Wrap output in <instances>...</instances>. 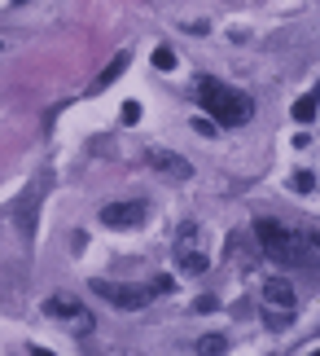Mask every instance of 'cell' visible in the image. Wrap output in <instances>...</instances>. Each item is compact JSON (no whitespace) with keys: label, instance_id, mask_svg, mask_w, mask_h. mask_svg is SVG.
I'll list each match as a JSON object with an SVG mask.
<instances>
[{"label":"cell","instance_id":"13","mask_svg":"<svg viewBox=\"0 0 320 356\" xmlns=\"http://www.w3.org/2000/svg\"><path fill=\"white\" fill-rule=\"evenodd\" d=\"M154 66H158V71H171V66H176V53L171 49H154Z\"/></svg>","mask_w":320,"mask_h":356},{"label":"cell","instance_id":"16","mask_svg":"<svg viewBox=\"0 0 320 356\" xmlns=\"http://www.w3.org/2000/svg\"><path fill=\"white\" fill-rule=\"evenodd\" d=\"M193 128H198L202 136H215V123L211 119H193Z\"/></svg>","mask_w":320,"mask_h":356},{"label":"cell","instance_id":"7","mask_svg":"<svg viewBox=\"0 0 320 356\" xmlns=\"http://www.w3.org/2000/svg\"><path fill=\"white\" fill-rule=\"evenodd\" d=\"M149 216L145 202H110V207H101V225L110 229H136Z\"/></svg>","mask_w":320,"mask_h":356},{"label":"cell","instance_id":"1","mask_svg":"<svg viewBox=\"0 0 320 356\" xmlns=\"http://www.w3.org/2000/svg\"><path fill=\"white\" fill-rule=\"evenodd\" d=\"M255 238H259V251L281 268H312L316 264V238L303 234V229H289L276 220H255Z\"/></svg>","mask_w":320,"mask_h":356},{"label":"cell","instance_id":"5","mask_svg":"<svg viewBox=\"0 0 320 356\" xmlns=\"http://www.w3.org/2000/svg\"><path fill=\"white\" fill-rule=\"evenodd\" d=\"M263 304H268L276 317L268 321V325H276V330H281V325L294 317V308H298V295H294V286H289L285 277H268L263 282Z\"/></svg>","mask_w":320,"mask_h":356},{"label":"cell","instance_id":"3","mask_svg":"<svg viewBox=\"0 0 320 356\" xmlns=\"http://www.w3.org/2000/svg\"><path fill=\"white\" fill-rule=\"evenodd\" d=\"M92 295H96V299H106V304H115V308H128V312L145 308L149 299H158L154 286H123V282H106V277H96V282H92Z\"/></svg>","mask_w":320,"mask_h":356},{"label":"cell","instance_id":"9","mask_svg":"<svg viewBox=\"0 0 320 356\" xmlns=\"http://www.w3.org/2000/svg\"><path fill=\"white\" fill-rule=\"evenodd\" d=\"M128 62H132V53H115V62H110L106 71L92 79V92H101V88H110V84H115V79H119L123 71H128Z\"/></svg>","mask_w":320,"mask_h":356},{"label":"cell","instance_id":"6","mask_svg":"<svg viewBox=\"0 0 320 356\" xmlns=\"http://www.w3.org/2000/svg\"><path fill=\"white\" fill-rule=\"evenodd\" d=\"M44 312H49V317H62V321H71L75 330H83V334L92 330V317H88V308H83L79 299H71V295H53V299H44Z\"/></svg>","mask_w":320,"mask_h":356},{"label":"cell","instance_id":"12","mask_svg":"<svg viewBox=\"0 0 320 356\" xmlns=\"http://www.w3.org/2000/svg\"><path fill=\"white\" fill-rule=\"evenodd\" d=\"M289 185H294L298 194H312V189H316V176L312 172H294V181H289Z\"/></svg>","mask_w":320,"mask_h":356},{"label":"cell","instance_id":"2","mask_svg":"<svg viewBox=\"0 0 320 356\" xmlns=\"http://www.w3.org/2000/svg\"><path fill=\"white\" fill-rule=\"evenodd\" d=\"M198 102L219 128H242V123L255 119V97H246L242 88H233V84H224V79H215V75L198 79Z\"/></svg>","mask_w":320,"mask_h":356},{"label":"cell","instance_id":"4","mask_svg":"<svg viewBox=\"0 0 320 356\" xmlns=\"http://www.w3.org/2000/svg\"><path fill=\"white\" fill-rule=\"evenodd\" d=\"M176 264L185 268L189 277H198V273L211 268V259H206L202 242H198V225H180V234H176Z\"/></svg>","mask_w":320,"mask_h":356},{"label":"cell","instance_id":"8","mask_svg":"<svg viewBox=\"0 0 320 356\" xmlns=\"http://www.w3.org/2000/svg\"><path fill=\"white\" fill-rule=\"evenodd\" d=\"M149 168L162 172L167 181H189L193 176V163L185 154H176V149H149Z\"/></svg>","mask_w":320,"mask_h":356},{"label":"cell","instance_id":"15","mask_svg":"<svg viewBox=\"0 0 320 356\" xmlns=\"http://www.w3.org/2000/svg\"><path fill=\"white\" fill-rule=\"evenodd\" d=\"M193 308H198V312H215L219 304H215V295H202V299H198V304H193Z\"/></svg>","mask_w":320,"mask_h":356},{"label":"cell","instance_id":"10","mask_svg":"<svg viewBox=\"0 0 320 356\" xmlns=\"http://www.w3.org/2000/svg\"><path fill=\"white\" fill-rule=\"evenodd\" d=\"M224 348H228L224 334H206V339H198V352H202V356H219Z\"/></svg>","mask_w":320,"mask_h":356},{"label":"cell","instance_id":"11","mask_svg":"<svg viewBox=\"0 0 320 356\" xmlns=\"http://www.w3.org/2000/svg\"><path fill=\"white\" fill-rule=\"evenodd\" d=\"M294 119H298V123H312V119H316V97H312V92L294 102Z\"/></svg>","mask_w":320,"mask_h":356},{"label":"cell","instance_id":"14","mask_svg":"<svg viewBox=\"0 0 320 356\" xmlns=\"http://www.w3.org/2000/svg\"><path fill=\"white\" fill-rule=\"evenodd\" d=\"M136 119H141V106L128 102V106H123V123H136Z\"/></svg>","mask_w":320,"mask_h":356}]
</instances>
